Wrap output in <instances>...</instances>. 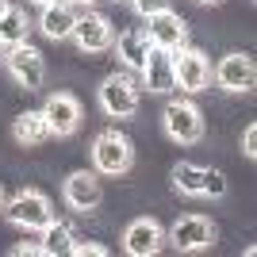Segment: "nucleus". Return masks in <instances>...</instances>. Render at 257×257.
<instances>
[{
    "label": "nucleus",
    "mask_w": 257,
    "mask_h": 257,
    "mask_svg": "<svg viewBox=\"0 0 257 257\" xmlns=\"http://www.w3.org/2000/svg\"><path fill=\"white\" fill-rule=\"evenodd\" d=\"M131 161H135V146H131V139L123 135V131H100L96 142H92V165H96V173H104V177H123V173L131 169Z\"/></svg>",
    "instance_id": "obj_1"
},
{
    "label": "nucleus",
    "mask_w": 257,
    "mask_h": 257,
    "mask_svg": "<svg viewBox=\"0 0 257 257\" xmlns=\"http://www.w3.org/2000/svg\"><path fill=\"white\" fill-rule=\"evenodd\" d=\"M0 211L8 215V223L23 226V230H43V226L54 219L50 200H46L43 192H35V188H23V192H16L12 200H4Z\"/></svg>",
    "instance_id": "obj_2"
},
{
    "label": "nucleus",
    "mask_w": 257,
    "mask_h": 257,
    "mask_svg": "<svg viewBox=\"0 0 257 257\" xmlns=\"http://www.w3.org/2000/svg\"><path fill=\"white\" fill-rule=\"evenodd\" d=\"M139 104H142V92L135 85V77H127V73L104 77V85H100V107L111 119H131L139 111Z\"/></svg>",
    "instance_id": "obj_3"
},
{
    "label": "nucleus",
    "mask_w": 257,
    "mask_h": 257,
    "mask_svg": "<svg viewBox=\"0 0 257 257\" xmlns=\"http://www.w3.org/2000/svg\"><path fill=\"white\" fill-rule=\"evenodd\" d=\"M165 135L173 142H181V146H192V142L204 139V111L192 104V100H173L165 107Z\"/></svg>",
    "instance_id": "obj_4"
},
{
    "label": "nucleus",
    "mask_w": 257,
    "mask_h": 257,
    "mask_svg": "<svg viewBox=\"0 0 257 257\" xmlns=\"http://www.w3.org/2000/svg\"><path fill=\"white\" fill-rule=\"evenodd\" d=\"M4 62H8V73L16 77V85H20V88H27V92L43 88V81H46V58L35 50L31 43H16V46H8Z\"/></svg>",
    "instance_id": "obj_5"
},
{
    "label": "nucleus",
    "mask_w": 257,
    "mask_h": 257,
    "mask_svg": "<svg viewBox=\"0 0 257 257\" xmlns=\"http://www.w3.org/2000/svg\"><path fill=\"white\" fill-rule=\"evenodd\" d=\"M173 77H177V85H181L184 92H204L207 81H211V62H207V54L196 50V46L173 50Z\"/></svg>",
    "instance_id": "obj_6"
},
{
    "label": "nucleus",
    "mask_w": 257,
    "mask_h": 257,
    "mask_svg": "<svg viewBox=\"0 0 257 257\" xmlns=\"http://www.w3.org/2000/svg\"><path fill=\"white\" fill-rule=\"evenodd\" d=\"M169 242L177 253H200L215 242V223L207 215H184L169 226Z\"/></svg>",
    "instance_id": "obj_7"
},
{
    "label": "nucleus",
    "mask_w": 257,
    "mask_h": 257,
    "mask_svg": "<svg viewBox=\"0 0 257 257\" xmlns=\"http://www.w3.org/2000/svg\"><path fill=\"white\" fill-rule=\"evenodd\" d=\"M215 85L223 88V92H249V88L257 85V65L249 54L234 50L226 54L223 62L215 65Z\"/></svg>",
    "instance_id": "obj_8"
},
{
    "label": "nucleus",
    "mask_w": 257,
    "mask_h": 257,
    "mask_svg": "<svg viewBox=\"0 0 257 257\" xmlns=\"http://www.w3.org/2000/svg\"><path fill=\"white\" fill-rule=\"evenodd\" d=\"M146 35H150V43L161 46V50H181V46H188V23L173 8H161V12H154V16H146Z\"/></svg>",
    "instance_id": "obj_9"
},
{
    "label": "nucleus",
    "mask_w": 257,
    "mask_h": 257,
    "mask_svg": "<svg viewBox=\"0 0 257 257\" xmlns=\"http://www.w3.org/2000/svg\"><path fill=\"white\" fill-rule=\"evenodd\" d=\"M43 115H46V127H50V135H73L77 127H81V100L69 96V92H54V96H46L43 104Z\"/></svg>",
    "instance_id": "obj_10"
},
{
    "label": "nucleus",
    "mask_w": 257,
    "mask_h": 257,
    "mask_svg": "<svg viewBox=\"0 0 257 257\" xmlns=\"http://www.w3.org/2000/svg\"><path fill=\"white\" fill-rule=\"evenodd\" d=\"M123 249L131 257H154L161 249V226L158 219L150 215H139V219H131L127 230H123Z\"/></svg>",
    "instance_id": "obj_11"
},
{
    "label": "nucleus",
    "mask_w": 257,
    "mask_h": 257,
    "mask_svg": "<svg viewBox=\"0 0 257 257\" xmlns=\"http://www.w3.org/2000/svg\"><path fill=\"white\" fill-rule=\"evenodd\" d=\"M73 39H77V46H81L85 54H100V50H107V46L115 43V35H111V20H107V16H100V12L77 16Z\"/></svg>",
    "instance_id": "obj_12"
},
{
    "label": "nucleus",
    "mask_w": 257,
    "mask_h": 257,
    "mask_svg": "<svg viewBox=\"0 0 257 257\" xmlns=\"http://www.w3.org/2000/svg\"><path fill=\"white\" fill-rule=\"evenodd\" d=\"M62 196H65V204L73 207V211H92V207L100 204V177L96 173H88V169H77L65 177L62 184Z\"/></svg>",
    "instance_id": "obj_13"
},
{
    "label": "nucleus",
    "mask_w": 257,
    "mask_h": 257,
    "mask_svg": "<svg viewBox=\"0 0 257 257\" xmlns=\"http://www.w3.org/2000/svg\"><path fill=\"white\" fill-rule=\"evenodd\" d=\"M142 81L150 92H169L177 88V77H173V50H161V46H150L146 62H142Z\"/></svg>",
    "instance_id": "obj_14"
},
{
    "label": "nucleus",
    "mask_w": 257,
    "mask_h": 257,
    "mask_svg": "<svg viewBox=\"0 0 257 257\" xmlns=\"http://www.w3.org/2000/svg\"><path fill=\"white\" fill-rule=\"evenodd\" d=\"M39 27H43L46 39H69L77 27V12L73 4H65V0H50V4H43V20H39Z\"/></svg>",
    "instance_id": "obj_15"
},
{
    "label": "nucleus",
    "mask_w": 257,
    "mask_h": 257,
    "mask_svg": "<svg viewBox=\"0 0 257 257\" xmlns=\"http://www.w3.org/2000/svg\"><path fill=\"white\" fill-rule=\"evenodd\" d=\"M150 35H146V27H135V31H123L115 43V54L119 62L127 65V69H142V62H146V54H150Z\"/></svg>",
    "instance_id": "obj_16"
},
{
    "label": "nucleus",
    "mask_w": 257,
    "mask_h": 257,
    "mask_svg": "<svg viewBox=\"0 0 257 257\" xmlns=\"http://www.w3.org/2000/svg\"><path fill=\"white\" fill-rule=\"evenodd\" d=\"M12 139L20 146H39V142L50 139V127H46L43 111H23V115L12 119Z\"/></svg>",
    "instance_id": "obj_17"
},
{
    "label": "nucleus",
    "mask_w": 257,
    "mask_h": 257,
    "mask_svg": "<svg viewBox=\"0 0 257 257\" xmlns=\"http://www.w3.org/2000/svg\"><path fill=\"white\" fill-rule=\"evenodd\" d=\"M173 188L181 196H204V165L177 161V165H173Z\"/></svg>",
    "instance_id": "obj_18"
},
{
    "label": "nucleus",
    "mask_w": 257,
    "mask_h": 257,
    "mask_svg": "<svg viewBox=\"0 0 257 257\" xmlns=\"http://www.w3.org/2000/svg\"><path fill=\"white\" fill-rule=\"evenodd\" d=\"M69 246H73V230L65 223H46L43 226V242H39V249H43L46 257H65L69 253Z\"/></svg>",
    "instance_id": "obj_19"
},
{
    "label": "nucleus",
    "mask_w": 257,
    "mask_h": 257,
    "mask_svg": "<svg viewBox=\"0 0 257 257\" xmlns=\"http://www.w3.org/2000/svg\"><path fill=\"white\" fill-rule=\"evenodd\" d=\"M0 43L4 46H16V43H27V12L8 4V12L0 16Z\"/></svg>",
    "instance_id": "obj_20"
},
{
    "label": "nucleus",
    "mask_w": 257,
    "mask_h": 257,
    "mask_svg": "<svg viewBox=\"0 0 257 257\" xmlns=\"http://www.w3.org/2000/svg\"><path fill=\"white\" fill-rule=\"evenodd\" d=\"M204 196H211V200L226 196V177L219 169H204Z\"/></svg>",
    "instance_id": "obj_21"
},
{
    "label": "nucleus",
    "mask_w": 257,
    "mask_h": 257,
    "mask_svg": "<svg viewBox=\"0 0 257 257\" xmlns=\"http://www.w3.org/2000/svg\"><path fill=\"white\" fill-rule=\"evenodd\" d=\"M69 253L73 257H107V246H100V242H73Z\"/></svg>",
    "instance_id": "obj_22"
},
{
    "label": "nucleus",
    "mask_w": 257,
    "mask_h": 257,
    "mask_svg": "<svg viewBox=\"0 0 257 257\" xmlns=\"http://www.w3.org/2000/svg\"><path fill=\"white\" fill-rule=\"evenodd\" d=\"M242 154H246L249 161L257 158V123H249V127L242 131Z\"/></svg>",
    "instance_id": "obj_23"
},
{
    "label": "nucleus",
    "mask_w": 257,
    "mask_h": 257,
    "mask_svg": "<svg viewBox=\"0 0 257 257\" xmlns=\"http://www.w3.org/2000/svg\"><path fill=\"white\" fill-rule=\"evenodd\" d=\"M131 4H135V12H139V16H154V12L169 8V0H131Z\"/></svg>",
    "instance_id": "obj_24"
},
{
    "label": "nucleus",
    "mask_w": 257,
    "mask_h": 257,
    "mask_svg": "<svg viewBox=\"0 0 257 257\" xmlns=\"http://www.w3.org/2000/svg\"><path fill=\"white\" fill-rule=\"evenodd\" d=\"M12 253H16V257H39L43 249H39V246H31V242H23V246H16Z\"/></svg>",
    "instance_id": "obj_25"
},
{
    "label": "nucleus",
    "mask_w": 257,
    "mask_h": 257,
    "mask_svg": "<svg viewBox=\"0 0 257 257\" xmlns=\"http://www.w3.org/2000/svg\"><path fill=\"white\" fill-rule=\"evenodd\" d=\"M4 12H8V0H0V16H4Z\"/></svg>",
    "instance_id": "obj_26"
},
{
    "label": "nucleus",
    "mask_w": 257,
    "mask_h": 257,
    "mask_svg": "<svg viewBox=\"0 0 257 257\" xmlns=\"http://www.w3.org/2000/svg\"><path fill=\"white\" fill-rule=\"evenodd\" d=\"M4 54H8V46H4V43H0V62H4Z\"/></svg>",
    "instance_id": "obj_27"
},
{
    "label": "nucleus",
    "mask_w": 257,
    "mask_h": 257,
    "mask_svg": "<svg viewBox=\"0 0 257 257\" xmlns=\"http://www.w3.org/2000/svg\"><path fill=\"white\" fill-rule=\"evenodd\" d=\"M73 4H96V0H73Z\"/></svg>",
    "instance_id": "obj_28"
},
{
    "label": "nucleus",
    "mask_w": 257,
    "mask_h": 257,
    "mask_svg": "<svg viewBox=\"0 0 257 257\" xmlns=\"http://www.w3.org/2000/svg\"><path fill=\"white\" fill-rule=\"evenodd\" d=\"M0 207H4V188H0Z\"/></svg>",
    "instance_id": "obj_29"
},
{
    "label": "nucleus",
    "mask_w": 257,
    "mask_h": 257,
    "mask_svg": "<svg viewBox=\"0 0 257 257\" xmlns=\"http://www.w3.org/2000/svg\"><path fill=\"white\" fill-rule=\"evenodd\" d=\"M31 4H50V0H31Z\"/></svg>",
    "instance_id": "obj_30"
},
{
    "label": "nucleus",
    "mask_w": 257,
    "mask_h": 257,
    "mask_svg": "<svg viewBox=\"0 0 257 257\" xmlns=\"http://www.w3.org/2000/svg\"><path fill=\"white\" fill-rule=\"evenodd\" d=\"M200 4H219V0H200Z\"/></svg>",
    "instance_id": "obj_31"
}]
</instances>
